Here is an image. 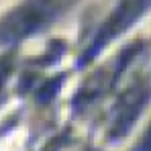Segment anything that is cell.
Segmentation results:
<instances>
[{
	"mask_svg": "<svg viewBox=\"0 0 151 151\" xmlns=\"http://www.w3.org/2000/svg\"><path fill=\"white\" fill-rule=\"evenodd\" d=\"M137 151H151V131L147 133L145 141H141V145L137 147Z\"/></svg>",
	"mask_w": 151,
	"mask_h": 151,
	"instance_id": "cell-1",
	"label": "cell"
}]
</instances>
